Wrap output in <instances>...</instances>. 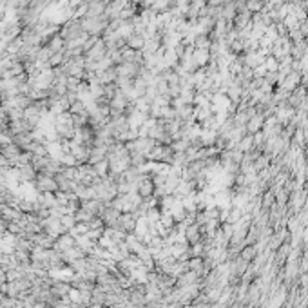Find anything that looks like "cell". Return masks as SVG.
<instances>
[{"label":"cell","instance_id":"6da1fadb","mask_svg":"<svg viewBox=\"0 0 308 308\" xmlns=\"http://www.w3.org/2000/svg\"><path fill=\"white\" fill-rule=\"evenodd\" d=\"M156 189H158V185L154 183L152 178H143V180H140V183H138V189H136L138 198L142 201L152 200L154 194H156Z\"/></svg>","mask_w":308,"mask_h":308},{"label":"cell","instance_id":"7a4b0ae2","mask_svg":"<svg viewBox=\"0 0 308 308\" xmlns=\"http://www.w3.org/2000/svg\"><path fill=\"white\" fill-rule=\"evenodd\" d=\"M183 240H185L189 245L201 243V225H198V223H191V225L183 230Z\"/></svg>","mask_w":308,"mask_h":308},{"label":"cell","instance_id":"3957f363","mask_svg":"<svg viewBox=\"0 0 308 308\" xmlns=\"http://www.w3.org/2000/svg\"><path fill=\"white\" fill-rule=\"evenodd\" d=\"M120 229H122V232H125V234H131V232H134L136 230V225H138V218L134 214H131V212H125V214L120 218Z\"/></svg>","mask_w":308,"mask_h":308}]
</instances>
